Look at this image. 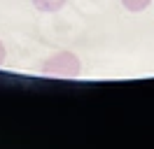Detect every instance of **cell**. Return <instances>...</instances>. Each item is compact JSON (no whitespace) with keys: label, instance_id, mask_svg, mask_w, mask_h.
<instances>
[{"label":"cell","instance_id":"277c9868","mask_svg":"<svg viewBox=\"0 0 154 149\" xmlns=\"http://www.w3.org/2000/svg\"><path fill=\"white\" fill-rule=\"evenodd\" d=\"M5 58H7V49H5V44H2V40H0V65L5 63Z\"/></svg>","mask_w":154,"mask_h":149},{"label":"cell","instance_id":"3957f363","mask_svg":"<svg viewBox=\"0 0 154 149\" xmlns=\"http://www.w3.org/2000/svg\"><path fill=\"white\" fill-rule=\"evenodd\" d=\"M122 5H124V9L138 14V12H145V9L152 5V0H122Z\"/></svg>","mask_w":154,"mask_h":149},{"label":"cell","instance_id":"6da1fadb","mask_svg":"<svg viewBox=\"0 0 154 149\" xmlns=\"http://www.w3.org/2000/svg\"><path fill=\"white\" fill-rule=\"evenodd\" d=\"M42 74L47 77H58V79H75L82 74V63L72 51H56L49 58L42 61Z\"/></svg>","mask_w":154,"mask_h":149},{"label":"cell","instance_id":"7a4b0ae2","mask_svg":"<svg viewBox=\"0 0 154 149\" xmlns=\"http://www.w3.org/2000/svg\"><path fill=\"white\" fill-rule=\"evenodd\" d=\"M33 2V7L38 9V12H45V14H54L58 9L66 7L68 0H30Z\"/></svg>","mask_w":154,"mask_h":149}]
</instances>
